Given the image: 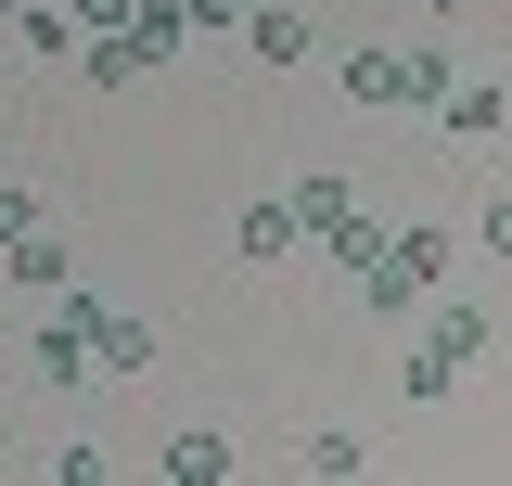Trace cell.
Listing matches in <instances>:
<instances>
[{"instance_id":"5","label":"cell","mask_w":512,"mask_h":486,"mask_svg":"<svg viewBox=\"0 0 512 486\" xmlns=\"http://www.w3.org/2000/svg\"><path fill=\"white\" fill-rule=\"evenodd\" d=\"M0 269H13V282H26V295H64V243L39 231V218H26V231L0 243Z\"/></svg>"},{"instance_id":"11","label":"cell","mask_w":512,"mask_h":486,"mask_svg":"<svg viewBox=\"0 0 512 486\" xmlns=\"http://www.w3.org/2000/svg\"><path fill=\"white\" fill-rule=\"evenodd\" d=\"M282 205H295V231H333V218H346V180H295Z\"/></svg>"},{"instance_id":"10","label":"cell","mask_w":512,"mask_h":486,"mask_svg":"<svg viewBox=\"0 0 512 486\" xmlns=\"http://www.w3.org/2000/svg\"><path fill=\"white\" fill-rule=\"evenodd\" d=\"M256 256V269H269V256H282V243H295V205H244V231H231Z\"/></svg>"},{"instance_id":"6","label":"cell","mask_w":512,"mask_h":486,"mask_svg":"<svg viewBox=\"0 0 512 486\" xmlns=\"http://www.w3.org/2000/svg\"><path fill=\"white\" fill-rule=\"evenodd\" d=\"M90 359H103V371H154V320L103 307V320H90Z\"/></svg>"},{"instance_id":"13","label":"cell","mask_w":512,"mask_h":486,"mask_svg":"<svg viewBox=\"0 0 512 486\" xmlns=\"http://www.w3.org/2000/svg\"><path fill=\"white\" fill-rule=\"evenodd\" d=\"M180 26H218V39H231V26H244V0H180Z\"/></svg>"},{"instance_id":"17","label":"cell","mask_w":512,"mask_h":486,"mask_svg":"<svg viewBox=\"0 0 512 486\" xmlns=\"http://www.w3.org/2000/svg\"><path fill=\"white\" fill-rule=\"evenodd\" d=\"M295 13H308V0H295Z\"/></svg>"},{"instance_id":"9","label":"cell","mask_w":512,"mask_h":486,"mask_svg":"<svg viewBox=\"0 0 512 486\" xmlns=\"http://www.w3.org/2000/svg\"><path fill=\"white\" fill-rule=\"evenodd\" d=\"M26 52H39V64L77 52V13H64V0H26Z\"/></svg>"},{"instance_id":"14","label":"cell","mask_w":512,"mask_h":486,"mask_svg":"<svg viewBox=\"0 0 512 486\" xmlns=\"http://www.w3.org/2000/svg\"><path fill=\"white\" fill-rule=\"evenodd\" d=\"M26 218H39V205H26V192H0V243H13V231H26Z\"/></svg>"},{"instance_id":"16","label":"cell","mask_w":512,"mask_h":486,"mask_svg":"<svg viewBox=\"0 0 512 486\" xmlns=\"http://www.w3.org/2000/svg\"><path fill=\"white\" fill-rule=\"evenodd\" d=\"M436 13H461V0H436Z\"/></svg>"},{"instance_id":"3","label":"cell","mask_w":512,"mask_h":486,"mask_svg":"<svg viewBox=\"0 0 512 486\" xmlns=\"http://www.w3.org/2000/svg\"><path fill=\"white\" fill-rule=\"evenodd\" d=\"M90 320H103L90 295H64V307H52V333H39V371H52V384H77V371H90Z\"/></svg>"},{"instance_id":"8","label":"cell","mask_w":512,"mask_h":486,"mask_svg":"<svg viewBox=\"0 0 512 486\" xmlns=\"http://www.w3.org/2000/svg\"><path fill=\"white\" fill-rule=\"evenodd\" d=\"M167 474H180V486H218V474H231V435H180Z\"/></svg>"},{"instance_id":"15","label":"cell","mask_w":512,"mask_h":486,"mask_svg":"<svg viewBox=\"0 0 512 486\" xmlns=\"http://www.w3.org/2000/svg\"><path fill=\"white\" fill-rule=\"evenodd\" d=\"M0 13H26V0H0Z\"/></svg>"},{"instance_id":"4","label":"cell","mask_w":512,"mask_h":486,"mask_svg":"<svg viewBox=\"0 0 512 486\" xmlns=\"http://www.w3.org/2000/svg\"><path fill=\"white\" fill-rule=\"evenodd\" d=\"M244 39H256V64H308V13L295 0H244Z\"/></svg>"},{"instance_id":"2","label":"cell","mask_w":512,"mask_h":486,"mask_svg":"<svg viewBox=\"0 0 512 486\" xmlns=\"http://www.w3.org/2000/svg\"><path fill=\"white\" fill-rule=\"evenodd\" d=\"M474 346H487V320H474V307H436V333H423V359H410V397H423V410H436L448 384H461V371H474Z\"/></svg>"},{"instance_id":"7","label":"cell","mask_w":512,"mask_h":486,"mask_svg":"<svg viewBox=\"0 0 512 486\" xmlns=\"http://www.w3.org/2000/svg\"><path fill=\"white\" fill-rule=\"evenodd\" d=\"M128 77H154V52L128 26H90V90H128Z\"/></svg>"},{"instance_id":"12","label":"cell","mask_w":512,"mask_h":486,"mask_svg":"<svg viewBox=\"0 0 512 486\" xmlns=\"http://www.w3.org/2000/svg\"><path fill=\"white\" fill-rule=\"evenodd\" d=\"M346 103H397V52H359V64H346Z\"/></svg>"},{"instance_id":"1","label":"cell","mask_w":512,"mask_h":486,"mask_svg":"<svg viewBox=\"0 0 512 486\" xmlns=\"http://www.w3.org/2000/svg\"><path fill=\"white\" fill-rule=\"evenodd\" d=\"M346 282H359V307H372V320H397V307H423V295L448 282V231H384Z\"/></svg>"}]
</instances>
